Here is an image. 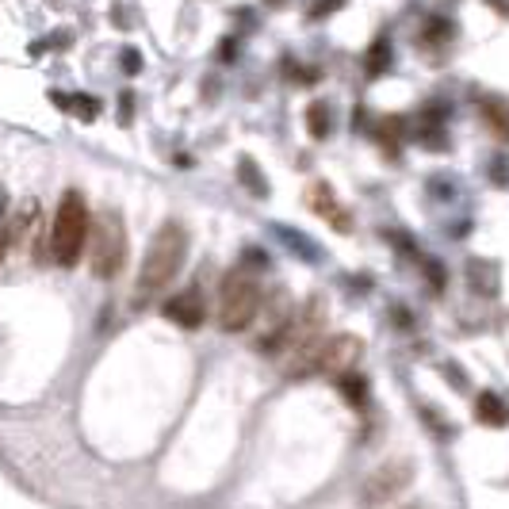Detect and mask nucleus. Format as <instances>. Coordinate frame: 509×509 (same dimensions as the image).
Listing matches in <instances>:
<instances>
[{
  "mask_svg": "<svg viewBox=\"0 0 509 509\" xmlns=\"http://www.w3.org/2000/svg\"><path fill=\"white\" fill-rule=\"evenodd\" d=\"M387 65H391V46H387V39H379L376 46H371V54H368V73L379 77Z\"/></svg>",
  "mask_w": 509,
  "mask_h": 509,
  "instance_id": "obj_14",
  "label": "nucleus"
},
{
  "mask_svg": "<svg viewBox=\"0 0 509 509\" xmlns=\"http://www.w3.org/2000/svg\"><path fill=\"white\" fill-rule=\"evenodd\" d=\"M5 253H8V230H0V261H5Z\"/></svg>",
  "mask_w": 509,
  "mask_h": 509,
  "instance_id": "obj_20",
  "label": "nucleus"
},
{
  "mask_svg": "<svg viewBox=\"0 0 509 509\" xmlns=\"http://www.w3.org/2000/svg\"><path fill=\"white\" fill-rule=\"evenodd\" d=\"M165 318L177 322L180 330H199L203 318H207V307H203L199 287H184V292H177L173 299H168L165 303Z\"/></svg>",
  "mask_w": 509,
  "mask_h": 509,
  "instance_id": "obj_7",
  "label": "nucleus"
},
{
  "mask_svg": "<svg viewBox=\"0 0 509 509\" xmlns=\"http://www.w3.org/2000/svg\"><path fill=\"white\" fill-rule=\"evenodd\" d=\"M307 130H311V139H330V111L326 104H311L307 108Z\"/></svg>",
  "mask_w": 509,
  "mask_h": 509,
  "instance_id": "obj_13",
  "label": "nucleus"
},
{
  "mask_svg": "<svg viewBox=\"0 0 509 509\" xmlns=\"http://www.w3.org/2000/svg\"><path fill=\"white\" fill-rule=\"evenodd\" d=\"M475 421L486 429H505L509 426V406L495 391H479V399H475Z\"/></svg>",
  "mask_w": 509,
  "mask_h": 509,
  "instance_id": "obj_9",
  "label": "nucleus"
},
{
  "mask_svg": "<svg viewBox=\"0 0 509 509\" xmlns=\"http://www.w3.org/2000/svg\"><path fill=\"white\" fill-rule=\"evenodd\" d=\"M364 352V341L352 333H337L330 337V341H322L314 352L299 356V360L287 368L292 376H314V371H330V376H345V371H352L356 356Z\"/></svg>",
  "mask_w": 509,
  "mask_h": 509,
  "instance_id": "obj_4",
  "label": "nucleus"
},
{
  "mask_svg": "<svg viewBox=\"0 0 509 509\" xmlns=\"http://www.w3.org/2000/svg\"><path fill=\"white\" fill-rule=\"evenodd\" d=\"M184 257H188V230L180 223H165L154 242H149L142 268H139V299H149L165 292L168 283L177 280V273L184 268Z\"/></svg>",
  "mask_w": 509,
  "mask_h": 509,
  "instance_id": "obj_1",
  "label": "nucleus"
},
{
  "mask_svg": "<svg viewBox=\"0 0 509 509\" xmlns=\"http://www.w3.org/2000/svg\"><path fill=\"white\" fill-rule=\"evenodd\" d=\"M414 475H418V467H414V460H387L383 467H376L364 479V486H360V502L368 505V509H379V505H387V502H395L406 486L414 483Z\"/></svg>",
  "mask_w": 509,
  "mask_h": 509,
  "instance_id": "obj_6",
  "label": "nucleus"
},
{
  "mask_svg": "<svg viewBox=\"0 0 509 509\" xmlns=\"http://www.w3.org/2000/svg\"><path fill=\"white\" fill-rule=\"evenodd\" d=\"M130 111H134V96L123 92V96H119V119H123V123H130Z\"/></svg>",
  "mask_w": 509,
  "mask_h": 509,
  "instance_id": "obj_18",
  "label": "nucleus"
},
{
  "mask_svg": "<svg viewBox=\"0 0 509 509\" xmlns=\"http://www.w3.org/2000/svg\"><path fill=\"white\" fill-rule=\"evenodd\" d=\"M237 180H242L245 188H249L253 196H257V199H264V196H268V180L257 173V165H253L249 158H242V161H237Z\"/></svg>",
  "mask_w": 509,
  "mask_h": 509,
  "instance_id": "obj_12",
  "label": "nucleus"
},
{
  "mask_svg": "<svg viewBox=\"0 0 509 509\" xmlns=\"http://www.w3.org/2000/svg\"><path fill=\"white\" fill-rule=\"evenodd\" d=\"M261 311V287L249 273L234 268L223 280V292H218V326L226 333H242L253 326V318Z\"/></svg>",
  "mask_w": 509,
  "mask_h": 509,
  "instance_id": "obj_3",
  "label": "nucleus"
},
{
  "mask_svg": "<svg viewBox=\"0 0 509 509\" xmlns=\"http://www.w3.org/2000/svg\"><path fill=\"white\" fill-rule=\"evenodd\" d=\"M62 100V108H70V111H77L81 119H96V100H89V96H58Z\"/></svg>",
  "mask_w": 509,
  "mask_h": 509,
  "instance_id": "obj_15",
  "label": "nucleus"
},
{
  "mask_svg": "<svg viewBox=\"0 0 509 509\" xmlns=\"http://www.w3.org/2000/svg\"><path fill=\"white\" fill-rule=\"evenodd\" d=\"M337 387H341V395H345L352 406H364V402H368V379L356 376V371H345V376H337Z\"/></svg>",
  "mask_w": 509,
  "mask_h": 509,
  "instance_id": "obj_11",
  "label": "nucleus"
},
{
  "mask_svg": "<svg viewBox=\"0 0 509 509\" xmlns=\"http://www.w3.org/2000/svg\"><path fill=\"white\" fill-rule=\"evenodd\" d=\"M337 5H341V0H318V5L311 8V15H314V20H318V15H330V8H337Z\"/></svg>",
  "mask_w": 509,
  "mask_h": 509,
  "instance_id": "obj_19",
  "label": "nucleus"
},
{
  "mask_svg": "<svg viewBox=\"0 0 509 509\" xmlns=\"http://www.w3.org/2000/svg\"><path fill=\"white\" fill-rule=\"evenodd\" d=\"M479 111H483V119L490 123V130H495L498 139H509V104H505V100L490 96V100H483V104H479Z\"/></svg>",
  "mask_w": 509,
  "mask_h": 509,
  "instance_id": "obj_10",
  "label": "nucleus"
},
{
  "mask_svg": "<svg viewBox=\"0 0 509 509\" xmlns=\"http://www.w3.org/2000/svg\"><path fill=\"white\" fill-rule=\"evenodd\" d=\"M92 234V218H89V203L81 192H65L58 203L54 226H50V253L62 268H73L84 253V242Z\"/></svg>",
  "mask_w": 509,
  "mask_h": 509,
  "instance_id": "obj_2",
  "label": "nucleus"
},
{
  "mask_svg": "<svg viewBox=\"0 0 509 509\" xmlns=\"http://www.w3.org/2000/svg\"><path fill=\"white\" fill-rule=\"evenodd\" d=\"M268 5H280V0H268Z\"/></svg>",
  "mask_w": 509,
  "mask_h": 509,
  "instance_id": "obj_21",
  "label": "nucleus"
},
{
  "mask_svg": "<svg viewBox=\"0 0 509 509\" xmlns=\"http://www.w3.org/2000/svg\"><path fill=\"white\" fill-rule=\"evenodd\" d=\"M311 207H314L322 218H330V223L341 230V234L349 230V211L333 199V188H330V184H314V188H311Z\"/></svg>",
  "mask_w": 509,
  "mask_h": 509,
  "instance_id": "obj_8",
  "label": "nucleus"
},
{
  "mask_svg": "<svg viewBox=\"0 0 509 509\" xmlns=\"http://www.w3.org/2000/svg\"><path fill=\"white\" fill-rule=\"evenodd\" d=\"M123 70H127V77L142 73V58H139V50H123Z\"/></svg>",
  "mask_w": 509,
  "mask_h": 509,
  "instance_id": "obj_16",
  "label": "nucleus"
},
{
  "mask_svg": "<svg viewBox=\"0 0 509 509\" xmlns=\"http://www.w3.org/2000/svg\"><path fill=\"white\" fill-rule=\"evenodd\" d=\"M127 264V230L123 218L108 211L100 223L92 226V273L100 280H115Z\"/></svg>",
  "mask_w": 509,
  "mask_h": 509,
  "instance_id": "obj_5",
  "label": "nucleus"
},
{
  "mask_svg": "<svg viewBox=\"0 0 509 509\" xmlns=\"http://www.w3.org/2000/svg\"><path fill=\"white\" fill-rule=\"evenodd\" d=\"M410 509H418V505H410Z\"/></svg>",
  "mask_w": 509,
  "mask_h": 509,
  "instance_id": "obj_22",
  "label": "nucleus"
},
{
  "mask_svg": "<svg viewBox=\"0 0 509 509\" xmlns=\"http://www.w3.org/2000/svg\"><path fill=\"white\" fill-rule=\"evenodd\" d=\"M426 273L433 280V292H440V287H445V273H440V264L437 261H426Z\"/></svg>",
  "mask_w": 509,
  "mask_h": 509,
  "instance_id": "obj_17",
  "label": "nucleus"
}]
</instances>
